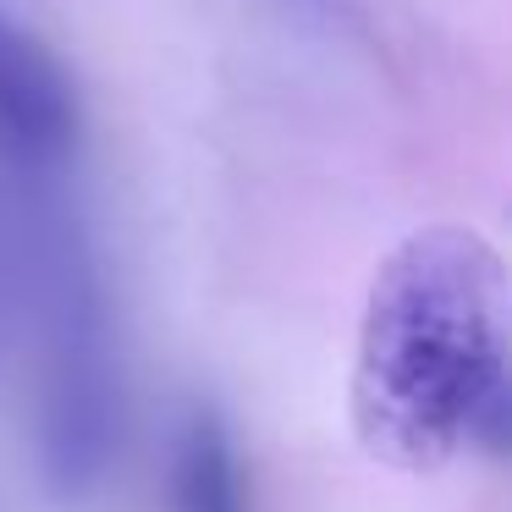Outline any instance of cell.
<instances>
[{"label": "cell", "instance_id": "6da1fadb", "mask_svg": "<svg viewBox=\"0 0 512 512\" xmlns=\"http://www.w3.org/2000/svg\"><path fill=\"white\" fill-rule=\"evenodd\" d=\"M507 380V270L463 226L413 232L380 265L358 325L353 430L391 468L446 463Z\"/></svg>", "mask_w": 512, "mask_h": 512}, {"label": "cell", "instance_id": "7a4b0ae2", "mask_svg": "<svg viewBox=\"0 0 512 512\" xmlns=\"http://www.w3.org/2000/svg\"><path fill=\"white\" fill-rule=\"evenodd\" d=\"M127 391L116 369V347L105 331V309L94 276L67 270V287L50 303V347L34 391V463L39 485L61 507H83L100 496L122 457Z\"/></svg>", "mask_w": 512, "mask_h": 512}, {"label": "cell", "instance_id": "3957f363", "mask_svg": "<svg viewBox=\"0 0 512 512\" xmlns=\"http://www.w3.org/2000/svg\"><path fill=\"white\" fill-rule=\"evenodd\" d=\"M83 100L67 61L0 12V149L28 166H61L78 155Z\"/></svg>", "mask_w": 512, "mask_h": 512}, {"label": "cell", "instance_id": "277c9868", "mask_svg": "<svg viewBox=\"0 0 512 512\" xmlns=\"http://www.w3.org/2000/svg\"><path fill=\"white\" fill-rule=\"evenodd\" d=\"M171 512H248V485L237 463V441L226 419L204 402H193L171 435V468H166Z\"/></svg>", "mask_w": 512, "mask_h": 512}, {"label": "cell", "instance_id": "5b68a950", "mask_svg": "<svg viewBox=\"0 0 512 512\" xmlns=\"http://www.w3.org/2000/svg\"><path fill=\"white\" fill-rule=\"evenodd\" d=\"M468 435H479V446H485V452L512 457V375L485 397V408L474 413V430H468Z\"/></svg>", "mask_w": 512, "mask_h": 512}, {"label": "cell", "instance_id": "8992f818", "mask_svg": "<svg viewBox=\"0 0 512 512\" xmlns=\"http://www.w3.org/2000/svg\"><path fill=\"white\" fill-rule=\"evenodd\" d=\"M320 6H331V0H320Z\"/></svg>", "mask_w": 512, "mask_h": 512}]
</instances>
